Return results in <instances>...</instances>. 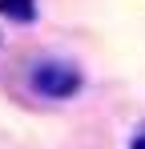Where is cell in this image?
Listing matches in <instances>:
<instances>
[{
  "label": "cell",
  "mask_w": 145,
  "mask_h": 149,
  "mask_svg": "<svg viewBox=\"0 0 145 149\" xmlns=\"http://www.w3.org/2000/svg\"><path fill=\"white\" fill-rule=\"evenodd\" d=\"M32 89L40 97H52V101H69L81 93V73L72 65H61V61H45L32 69Z\"/></svg>",
  "instance_id": "1"
},
{
  "label": "cell",
  "mask_w": 145,
  "mask_h": 149,
  "mask_svg": "<svg viewBox=\"0 0 145 149\" xmlns=\"http://www.w3.org/2000/svg\"><path fill=\"white\" fill-rule=\"evenodd\" d=\"M0 16L16 20V24H32L36 20V0H0Z\"/></svg>",
  "instance_id": "2"
},
{
  "label": "cell",
  "mask_w": 145,
  "mask_h": 149,
  "mask_svg": "<svg viewBox=\"0 0 145 149\" xmlns=\"http://www.w3.org/2000/svg\"><path fill=\"white\" fill-rule=\"evenodd\" d=\"M133 149H145V137H137V141H133Z\"/></svg>",
  "instance_id": "3"
}]
</instances>
